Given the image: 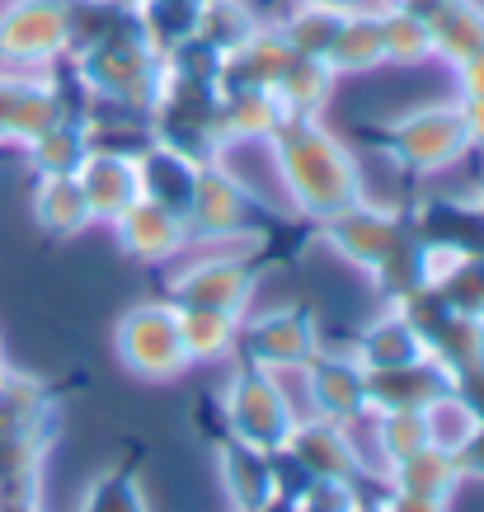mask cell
Segmentation results:
<instances>
[{"label":"cell","instance_id":"cell-16","mask_svg":"<svg viewBox=\"0 0 484 512\" xmlns=\"http://www.w3.org/2000/svg\"><path fill=\"white\" fill-rule=\"evenodd\" d=\"M353 357H358L362 372H391V367L423 362V357H428V343H423V334L414 329V320H409L405 311H395L362 334Z\"/></svg>","mask_w":484,"mask_h":512},{"label":"cell","instance_id":"cell-11","mask_svg":"<svg viewBox=\"0 0 484 512\" xmlns=\"http://www.w3.org/2000/svg\"><path fill=\"white\" fill-rule=\"evenodd\" d=\"M80 188H85V202H90V217L99 221H118L141 198V174L137 160L127 156H109V151H90L76 170Z\"/></svg>","mask_w":484,"mask_h":512},{"label":"cell","instance_id":"cell-7","mask_svg":"<svg viewBox=\"0 0 484 512\" xmlns=\"http://www.w3.org/2000/svg\"><path fill=\"white\" fill-rule=\"evenodd\" d=\"M287 461L306 475V480H358V461H353V447H348L344 423L329 419H297L292 433L282 442Z\"/></svg>","mask_w":484,"mask_h":512},{"label":"cell","instance_id":"cell-24","mask_svg":"<svg viewBox=\"0 0 484 512\" xmlns=\"http://www.w3.org/2000/svg\"><path fill=\"white\" fill-rule=\"evenodd\" d=\"M29 146V160L38 165V174H76L80 160L90 156V141H85V132H80L76 123H52L47 132H38L33 141H24Z\"/></svg>","mask_w":484,"mask_h":512},{"label":"cell","instance_id":"cell-21","mask_svg":"<svg viewBox=\"0 0 484 512\" xmlns=\"http://www.w3.org/2000/svg\"><path fill=\"white\" fill-rule=\"evenodd\" d=\"M376 62H386L381 47V15H344L334 43L325 52L329 71H372Z\"/></svg>","mask_w":484,"mask_h":512},{"label":"cell","instance_id":"cell-15","mask_svg":"<svg viewBox=\"0 0 484 512\" xmlns=\"http://www.w3.org/2000/svg\"><path fill=\"white\" fill-rule=\"evenodd\" d=\"M184 226H193V231H203V235H217V240L221 235H235L245 226V193H240V184L217 174L212 165H203L198 184H193V198L184 207Z\"/></svg>","mask_w":484,"mask_h":512},{"label":"cell","instance_id":"cell-2","mask_svg":"<svg viewBox=\"0 0 484 512\" xmlns=\"http://www.w3.org/2000/svg\"><path fill=\"white\" fill-rule=\"evenodd\" d=\"M226 433L235 442H245V447H259L268 456H278L287 433H292V423H297V409L287 404L282 386L273 381V372L264 367H240V372L226 381Z\"/></svg>","mask_w":484,"mask_h":512},{"label":"cell","instance_id":"cell-5","mask_svg":"<svg viewBox=\"0 0 484 512\" xmlns=\"http://www.w3.org/2000/svg\"><path fill=\"white\" fill-rule=\"evenodd\" d=\"M470 146V132L461 123V109H423L391 127V156L409 170H438L461 160Z\"/></svg>","mask_w":484,"mask_h":512},{"label":"cell","instance_id":"cell-29","mask_svg":"<svg viewBox=\"0 0 484 512\" xmlns=\"http://www.w3.org/2000/svg\"><path fill=\"white\" fill-rule=\"evenodd\" d=\"M456 461H461V475H480V480H484V423H480V433L470 437L466 451H461Z\"/></svg>","mask_w":484,"mask_h":512},{"label":"cell","instance_id":"cell-10","mask_svg":"<svg viewBox=\"0 0 484 512\" xmlns=\"http://www.w3.org/2000/svg\"><path fill=\"white\" fill-rule=\"evenodd\" d=\"M217 466H221V489L235 503V512H264L273 498L282 494V475L273 466V456L259 447H245L226 437L217 447Z\"/></svg>","mask_w":484,"mask_h":512},{"label":"cell","instance_id":"cell-25","mask_svg":"<svg viewBox=\"0 0 484 512\" xmlns=\"http://www.w3.org/2000/svg\"><path fill=\"white\" fill-rule=\"evenodd\" d=\"M376 447H381V461L386 470L395 461L414 456L419 447H428V428H423V409H395V414H376Z\"/></svg>","mask_w":484,"mask_h":512},{"label":"cell","instance_id":"cell-20","mask_svg":"<svg viewBox=\"0 0 484 512\" xmlns=\"http://www.w3.org/2000/svg\"><path fill=\"white\" fill-rule=\"evenodd\" d=\"M174 311H179L188 362H212V357L231 353L240 339V315L231 311H203V306H174Z\"/></svg>","mask_w":484,"mask_h":512},{"label":"cell","instance_id":"cell-18","mask_svg":"<svg viewBox=\"0 0 484 512\" xmlns=\"http://www.w3.org/2000/svg\"><path fill=\"white\" fill-rule=\"evenodd\" d=\"M33 217L38 226L52 235H76L90 226V202H85V188H80L76 174H43V184L33 193Z\"/></svg>","mask_w":484,"mask_h":512},{"label":"cell","instance_id":"cell-12","mask_svg":"<svg viewBox=\"0 0 484 512\" xmlns=\"http://www.w3.org/2000/svg\"><path fill=\"white\" fill-rule=\"evenodd\" d=\"M113 226H118L123 249L132 254V259H141V264H160V259H170L174 249L188 240L184 217L170 212V207H160V202H151V198H137L123 217L113 221Z\"/></svg>","mask_w":484,"mask_h":512},{"label":"cell","instance_id":"cell-31","mask_svg":"<svg viewBox=\"0 0 484 512\" xmlns=\"http://www.w3.org/2000/svg\"><path fill=\"white\" fill-rule=\"evenodd\" d=\"M306 5H329V10H348V0H306Z\"/></svg>","mask_w":484,"mask_h":512},{"label":"cell","instance_id":"cell-28","mask_svg":"<svg viewBox=\"0 0 484 512\" xmlns=\"http://www.w3.org/2000/svg\"><path fill=\"white\" fill-rule=\"evenodd\" d=\"M461 66V85H466L470 99H484V52H475V57H466Z\"/></svg>","mask_w":484,"mask_h":512},{"label":"cell","instance_id":"cell-1","mask_svg":"<svg viewBox=\"0 0 484 512\" xmlns=\"http://www.w3.org/2000/svg\"><path fill=\"white\" fill-rule=\"evenodd\" d=\"M282 160V184L301 212L334 217L339 207L358 202V170L334 137H325L311 118H282L273 132Z\"/></svg>","mask_w":484,"mask_h":512},{"label":"cell","instance_id":"cell-3","mask_svg":"<svg viewBox=\"0 0 484 512\" xmlns=\"http://www.w3.org/2000/svg\"><path fill=\"white\" fill-rule=\"evenodd\" d=\"M113 343H118L123 367L132 376H141V381H174L184 367H193L174 306H137V311H127L118 320Z\"/></svg>","mask_w":484,"mask_h":512},{"label":"cell","instance_id":"cell-13","mask_svg":"<svg viewBox=\"0 0 484 512\" xmlns=\"http://www.w3.org/2000/svg\"><path fill=\"white\" fill-rule=\"evenodd\" d=\"M254 278L235 259H207V264L188 268L179 282H170L174 306H203V311H231L240 315L250 301Z\"/></svg>","mask_w":484,"mask_h":512},{"label":"cell","instance_id":"cell-22","mask_svg":"<svg viewBox=\"0 0 484 512\" xmlns=\"http://www.w3.org/2000/svg\"><path fill=\"white\" fill-rule=\"evenodd\" d=\"M0 419L10 423L15 433H24V428H52V395H47V386L5 367L0 372Z\"/></svg>","mask_w":484,"mask_h":512},{"label":"cell","instance_id":"cell-27","mask_svg":"<svg viewBox=\"0 0 484 512\" xmlns=\"http://www.w3.org/2000/svg\"><path fill=\"white\" fill-rule=\"evenodd\" d=\"M381 512H447V503H433V498H414V494H395L381 503Z\"/></svg>","mask_w":484,"mask_h":512},{"label":"cell","instance_id":"cell-14","mask_svg":"<svg viewBox=\"0 0 484 512\" xmlns=\"http://www.w3.org/2000/svg\"><path fill=\"white\" fill-rule=\"evenodd\" d=\"M52 123H62V99L52 85L0 76V141H33Z\"/></svg>","mask_w":484,"mask_h":512},{"label":"cell","instance_id":"cell-19","mask_svg":"<svg viewBox=\"0 0 484 512\" xmlns=\"http://www.w3.org/2000/svg\"><path fill=\"white\" fill-rule=\"evenodd\" d=\"M480 409L461 395V390H447L433 404H423V428H428V447L447 451V456H461L466 442L480 433Z\"/></svg>","mask_w":484,"mask_h":512},{"label":"cell","instance_id":"cell-26","mask_svg":"<svg viewBox=\"0 0 484 512\" xmlns=\"http://www.w3.org/2000/svg\"><path fill=\"white\" fill-rule=\"evenodd\" d=\"M80 512H151L146 508V494L132 470H104L94 475L85 498H80Z\"/></svg>","mask_w":484,"mask_h":512},{"label":"cell","instance_id":"cell-8","mask_svg":"<svg viewBox=\"0 0 484 512\" xmlns=\"http://www.w3.org/2000/svg\"><path fill=\"white\" fill-rule=\"evenodd\" d=\"M245 353L254 367L264 372H287V367H306L320 348H315V325L306 311H273L245 329Z\"/></svg>","mask_w":484,"mask_h":512},{"label":"cell","instance_id":"cell-4","mask_svg":"<svg viewBox=\"0 0 484 512\" xmlns=\"http://www.w3.org/2000/svg\"><path fill=\"white\" fill-rule=\"evenodd\" d=\"M71 43V10L62 0H10L0 10L5 62H52Z\"/></svg>","mask_w":484,"mask_h":512},{"label":"cell","instance_id":"cell-17","mask_svg":"<svg viewBox=\"0 0 484 512\" xmlns=\"http://www.w3.org/2000/svg\"><path fill=\"white\" fill-rule=\"evenodd\" d=\"M461 480H466V475H461V461L438 447H419L414 456H405V461H395V466L386 470V484H391L395 494L433 498V503H447Z\"/></svg>","mask_w":484,"mask_h":512},{"label":"cell","instance_id":"cell-23","mask_svg":"<svg viewBox=\"0 0 484 512\" xmlns=\"http://www.w3.org/2000/svg\"><path fill=\"white\" fill-rule=\"evenodd\" d=\"M381 47H386V62H428L433 57V33L428 19L414 5H395L381 15Z\"/></svg>","mask_w":484,"mask_h":512},{"label":"cell","instance_id":"cell-6","mask_svg":"<svg viewBox=\"0 0 484 512\" xmlns=\"http://www.w3.org/2000/svg\"><path fill=\"white\" fill-rule=\"evenodd\" d=\"M306 395H311L315 419L348 423L367 414V372L358 367V357H325L315 353L306 362Z\"/></svg>","mask_w":484,"mask_h":512},{"label":"cell","instance_id":"cell-32","mask_svg":"<svg viewBox=\"0 0 484 512\" xmlns=\"http://www.w3.org/2000/svg\"><path fill=\"white\" fill-rule=\"evenodd\" d=\"M0 372H5V357H0Z\"/></svg>","mask_w":484,"mask_h":512},{"label":"cell","instance_id":"cell-9","mask_svg":"<svg viewBox=\"0 0 484 512\" xmlns=\"http://www.w3.org/2000/svg\"><path fill=\"white\" fill-rule=\"evenodd\" d=\"M447 390H456V381L438 357H423V362H409V367H391V372H367V414L423 409V404H433Z\"/></svg>","mask_w":484,"mask_h":512},{"label":"cell","instance_id":"cell-30","mask_svg":"<svg viewBox=\"0 0 484 512\" xmlns=\"http://www.w3.org/2000/svg\"><path fill=\"white\" fill-rule=\"evenodd\" d=\"M461 123H466L470 141H484V99H470L466 94V104H461Z\"/></svg>","mask_w":484,"mask_h":512}]
</instances>
